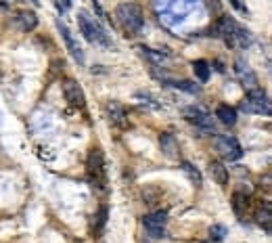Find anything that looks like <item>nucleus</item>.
I'll return each instance as SVG.
<instances>
[{"label": "nucleus", "instance_id": "nucleus-1", "mask_svg": "<svg viewBox=\"0 0 272 243\" xmlns=\"http://www.w3.org/2000/svg\"><path fill=\"white\" fill-rule=\"evenodd\" d=\"M116 17H118V24L122 26V30L126 32V36H136L143 30L145 17H143V9L136 3H122L116 9Z\"/></svg>", "mask_w": 272, "mask_h": 243}, {"label": "nucleus", "instance_id": "nucleus-2", "mask_svg": "<svg viewBox=\"0 0 272 243\" xmlns=\"http://www.w3.org/2000/svg\"><path fill=\"white\" fill-rule=\"evenodd\" d=\"M78 28L80 32L84 34V38L90 42V44H101V47H111V36L107 34V30L99 24L95 17H90L86 11H80L78 13Z\"/></svg>", "mask_w": 272, "mask_h": 243}, {"label": "nucleus", "instance_id": "nucleus-3", "mask_svg": "<svg viewBox=\"0 0 272 243\" xmlns=\"http://www.w3.org/2000/svg\"><path fill=\"white\" fill-rule=\"evenodd\" d=\"M86 172L90 176L93 185H97L101 191L107 185V172H105V158H103V151L99 147L90 149L88 153V160H86Z\"/></svg>", "mask_w": 272, "mask_h": 243}, {"label": "nucleus", "instance_id": "nucleus-4", "mask_svg": "<svg viewBox=\"0 0 272 243\" xmlns=\"http://www.w3.org/2000/svg\"><path fill=\"white\" fill-rule=\"evenodd\" d=\"M241 109L247 114H260V116H270V99L262 88H249L245 101L241 103Z\"/></svg>", "mask_w": 272, "mask_h": 243}, {"label": "nucleus", "instance_id": "nucleus-5", "mask_svg": "<svg viewBox=\"0 0 272 243\" xmlns=\"http://www.w3.org/2000/svg\"><path fill=\"white\" fill-rule=\"evenodd\" d=\"M185 118H187V122H191L195 128H199L201 132H212L214 135V126H212V116L206 112L203 107H199V105H191V107H187L185 109Z\"/></svg>", "mask_w": 272, "mask_h": 243}, {"label": "nucleus", "instance_id": "nucleus-6", "mask_svg": "<svg viewBox=\"0 0 272 243\" xmlns=\"http://www.w3.org/2000/svg\"><path fill=\"white\" fill-rule=\"evenodd\" d=\"M166 223H168V218L164 212H153V214H147L143 218V227L147 231L149 237L153 239H164L166 237Z\"/></svg>", "mask_w": 272, "mask_h": 243}, {"label": "nucleus", "instance_id": "nucleus-7", "mask_svg": "<svg viewBox=\"0 0 272 243\" xmlns=\"http://www.w3.org/2000/svg\"><path fill=\"white\" fill-rule=\"evenodd\" d=\"M216 147L220 151V156L229 162H235L243 156V149L239 145V141L233 137V135H220L218 141H216Z\"/></svg>", "mask_w": 272, "mask_h": 243}, {"label": "nucleus", "instance_id": "nucleus-8", "mask_svg": "<svg viewBox=\"0 0 272 243\" xmlns=\"http://www.w3.org/2000/svg\"><path fill=\"white\" fill-rule=\"evenodd\" d=\"M63 95H65V101L70 105H74V107H84V103H86L82 86L76 80H72V78H67L63 82Z\"/></svg>", "mask_w": 272, "mask_h": 243}, {"label": "nucleus", "instance_id": "nucleus-9", "mask_svg": "<svg viewBox=\"0 0 272 243\" xmlns=\"http://www.w3.org/2000/svg\"><path fill=\"white\" fill-rule=\"evenodd\" d=\"M57 28H59V32H61V36H63V40H65V47H67V51H70V55L82 65V63H84V51L80 49V44L74 40L72 32L67 30V26L61 24V21H57Z\"/></svg>", "mask_w": 272, "mask_h": 243}, {"label": "nucleus", "instance_id": "nucleus-10", "mask_svg": "<svg viewBox=\"0 0 272 243\" xmlns=\"http://www.w3.org/2000/svg\"><path fill=\"white\" fill-rule=\"evenodd\" d=\"M160 149H162V153L168 160H178L180 158L178 141L174 139V135H170V132H164V135L160 137Z\"/></svg>", "mask_w": 272, "mask_h": 243}, {"label": "nucleus", "instance_id": "nucleus-11", "mask_svg": "<svg viewBox=\"0 0 272 243\" xmlns=\"http://www.w3.org/2000/svg\"><path fill=\"white\" fill-rule=\"evenodd\" d=\"M105 114H107V118H109V122L113 124V126H118V128H124L126 124H128V118H126V109L120 105V103H107V107H105Z\"/></svg>", "mask_w": 272, "mask_h": 243}, {"label": "nucleus", "instance_id": "nucleus-12", "mask_svg": "<svg viewBox=\"0 0 272 243\" xmlns=\"http://www.w3.org/2000/svg\"><path fill=\"white\" fill-rule=\"evenodd\" d=\"M210 172H212V176H214V181H216L222 189L229 187V168H226L222 162H218V160L210 162Z\"/></svg>", "mask_w": 272, "mask_h": 243}, {"label": "nucleus", "instance_id": "nucleus-13", "mask_svg": "<svg viewBox=\"0 0 272 243\" xmlns=\"http://www.w3.org/2000/svg\"><path fill=\"white\" fill-rule=\"evenodd\" d=\"M237 74H239V78L249 86V88H256V84H258V78H256V74L249 70V65L247 63H243V59H239L237 63Z\"/></svg>", "mask_w": 272, "mask_h": 243}, {"label": "nucleus", "instance_id": "nucleus-14", "mask_svg": "<svg viewBox=\"0 0 272 243\" xmlns=\"http://www.w3.org/2000/svg\"><path fill=\"white\" fill-rule=\"evenodd\" d=\"M216 118L222 124H226V126H235L237 124V112H235L233 107H229V105H220L216 109Z\"/></svg>", "mask_w": 272, "mask_h": 243}, {"label": "nucleus", "instance_id": "nucleus-15", "mask_svg": "<svg viewBox=\"0 0 272 243\" xmlns=\"http://www.w3.org/2000/svg\"><path fill=\"white\" fill-rule=\"evenodd\" d=\"M17 19H19L21 30H26V32H32L38 28V15L34 11H21Z\"/></svg>", "mask_w": 272, "mask_h": 243}, {"label": "nucleus", "instance_id": "nucleus-16", "mask_svg": "<svg viewBox=\"0 0 272 243\" xmlns=\"http://www.w3.org/2000/svg\"><path fill=\"white\" fill-rule=\"evenodd\" d=\"M193 72H195V76H197L201 82H208V80H210V65L203 61V59L193 61Z\"/></svg>", "mask_w": 272, "mask_h": 243}, {"label": "nucleus", "instance_id": "nucleus-17", "mask_svg": "<svg viewBox=\"0 0 272 243\" xmlns=\"http://www.w3.org/2000/svg\"><path fill=\"white\" fill-rule=\"evenodd\" d=\"M183 172L191 179V183H195V187H201V183H203L201 172H199L191 162H183Z\"/></svg>", "mask_w": 272, "mask_h": 243}, {"label": "nucleus", "instance_id": "nucleus-18", "mask_svg": "<svg viewBox=\"0 0 272 243\" xmlns=\"http://www.w3.org/2000/svg\"><path fill=\"white\" fill-rule=\"evenodd\" d=\"M174 88H180V91H185V93H191V95H199L201 93V86H197L195 82H191V80H176V82H170Z\"/></svg>", "mask_w": 272, "mask_h": 243}, {"label": "nucleus", "instance_id": "nucleus-19", "mask_svg": "<svg viewBox=\"0 0 272 243\" xmlns=\"http://www.w3.org/2000/svg\"><path fill=\"white\" fill-rule=\"evenodd\" d=\"M258 223L264 225V231L266 233H270V206L268 204L264 206V210L258 212Z\"/></svg>", "mask_w": 272, "mask_h": 243}, {"label": "nucleus", "instance_id": "nucleus-20", "mask_svg": "<svg viewBox=\"0 0 272 243\" xmlns=\"http://www.w3.org/2000/svg\"><path fill=\"white\" fill-rule=\"evenodd\" d=\"M243 206L247 208V197H243L241 193H235V195H233V210H235L239 216L243 214Z\"/></svg>", "mask_w": 272, "mask_h": 243}, {"label": "nucleus", "instance_id": "nucleus-21", "mask_svg": "<svg viewBox=\"0 0 272 243\" xmlns=\"http://www.w3.org/2000/svg\"><path fill=\"white\" fill-rule=\"evenodd\" d=\"M95 218H97V227H95V235H99V233L103 231V227L107 225V208L103 206V208L99 210V214H97Z\"/></svg>", "mask_w": 272, "mask_h": 243}, {"label": "nucleus", "instance_id": "nucleus-22", "mask_svg": "<svg viewBox=\"0 0 272 243\" xmlns=\"http://www.w3.org/2000/svg\"><path fill=\"white\" fill-rule=\"evenodd\" d=\"M210 235H212L214 241H222V239L226 237V227H224V225H214V227L210 229Z\"/></svg>", "mask_w": 272, "mask_h": 243}, {"label": "nucleus", "instance_id": "nucleus-23", "mask_svg": "<svg viewBox=\"0 0 272 243\" xmlns=\"http://www.w3.org/2000/svg\"><path fill=\"white\" fill-rule=\"evenodd\" d=\"M72 5H74V0H57V7H59L61 11H67Z\"/></svg>", "mask_w": 272, "mask_h": 243}, {"label": "nucleus", "instance_id": "nucleus-24", "mask_svg": "<svg viewBox=\"0 0 272 243\" xmlns=\"http://www.w3.org/2000/svg\"><path fill=\"white\" fill-rule=\"evenodd\" d=\"M231 5H233L237 11H241V13H247V9H245V5L241 3V0H231Z\"/></svg>", "mask_w": 272, "mask_h": 243}, {"label": "nucleus", "instance_id": "nucleus-25", "mask_svg": "<svg viewBox=\"0 0 272 243\" xmlns=\"http://www.w3.org/2000/svg\"><path fill=\"white\" fill-rule=\"evenodd\" d=\"M93 7H95V11H97V15H99V17H105V11L101 9V5L97 3V0H93Z\"/></svg>", "mask_w": 272, "mask_h": 243}, {"label": "nucleus", "instance_id": "nucleus-26", "mask_svg": "<svg viewBox=\"0 0 272 243\" xmlns=\"http://www.w3.org/2000/svg\"><path fill=\"white\" fill-rule=\"evenodd\" d=\"M32 3H34V5H38V0H32Z\"/></svg>", "mask_w": 272, "mask_h": 243}]
</instances>
